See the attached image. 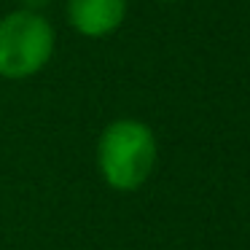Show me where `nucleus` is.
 I'll return each instance as SVG.
<instances>
[{
	"mask_svg": "<svg viewBox=\"0 0 250 250\" xmlns=\"http://www.w3.org/2000/svg\"><path fill=\"white\" fill-rule=\"evenodd\" d=\"M54 54V30L38 11L19 8L0 19V76H35Z\"/></svg>",
	"mask_w": 250,
	"mask_h": 250,
	"instance_id": "obj_2",
	"label": "nucleus"
},
{
	"mask_svg": "<svg viewBox=\"0 0 250 250\" xmlns=\"http://www.w3.org/2000/svg\"><path fill=\"white\" fill-rule=\"evenodd\" d=\"M126 14V0H67V22L89 38L113 33Z\"/></svg>",
	"mask_w": 250,
	"mask_h": 250,
	"instance_id": "obj_3",
	"label": "nucleus"
},
{
	"mask_svg": "<svg viewBox=\"0 0 250 250\" xmlns=\"http://www.w3.org/2000/svg\"><path fill=\"white\" fill-rule=\"evenodd\" d=\"M97 162L105 183L116 191H135L156 164V140L143 121L121 119L105 126L97 146Z\"/></svg>",
	"mask_w": 250,
	"mask_h": 250,
	"instance_id": "obj_1",
	"label": "nucleus"
},
{
	"mask_svg": "<svg viewBox=\"0 0 250 250\" xmlns=\"http://www.w3.org/2000/svg\"><path fill=\"white\" fill-rule=\"evenodd\" d=\"M24 3V8H27V11H38V8H46L51 3V0H22Z\"/></svg>",
	"mask_w": 250,
	"mask_h": 250,
	"instance_id": "obj_4",
	"label": "nucleus"
}]
</instances>
